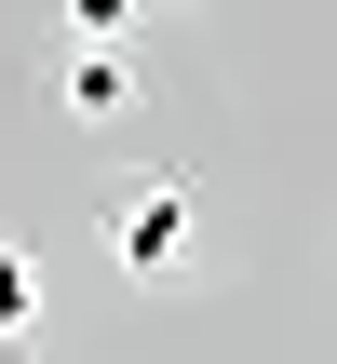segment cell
Here are the masks:
<instances>
[{"label": "cell", "instance_id": "cell-1", "mask_svg": "<svg viewBox=\"0 0 337 364\" xmlns=\"http://www.w3.org/2000/svg\"><path fill=\"white\" fill-rule=\"evenodd\" d=\"M108 257H122L135 284H176V270L203 257V203H189V176H135V189L108 203Z\"/></svg>", "mask_w": 337, "mask_h": 364}, {"label": "cell", "instance_id": "cell-2", "mask_svg": "<svg viewBox=\"0 0 337 364\" xmlns=\"http://www.w3.org/2000/svg\"><path fill=\"white\" fill-rule=\"evenodd\" d=\"M54 108H68V122H122V108H135V68H122L108 41H81V54L54 68Z\"/></svg>", "mask_w": 337, "mask_h": 364}, {"label": "cell", "instance_id": "cell-3", "mask_svg": "<svg viewBox=\"0 0 337 364\" xmlns=\"http://www.w3.org/2000/svg\"><path fill=\"white\" fill-rule=\"evenodd\" d=\"M14 338H41V257L27 243H0V351Z\"/></svg>", "mask_w": 337, "mask_h": 364}, {"label": "cell", "instance_id": "cell-4", "mask_svg": "<svg viewBox=\"0 0 337 364\" xmlns=\"http://www.w3.org/2000/svg\"><path fill=\"white\" fill-rule=\"evenodd\" d=\"M68 27H81V41H122V27H135V0H68Z\"/></svg>", "mask_w": 337, "mask_h": 364}, {"label": "cell", "instance_id": "cell-5", "mask_svg": "<svg viewBox=\"0 0 337 364\" xmlns=\"http://www.w3.org/2000/svg\"><path fill=\"white\" fill-rule=\"evenodd\" d=\"M135 14H176V0H135Z\"/></svg>", "mask_w": 337, "mask_h": 364}]
</instances>
